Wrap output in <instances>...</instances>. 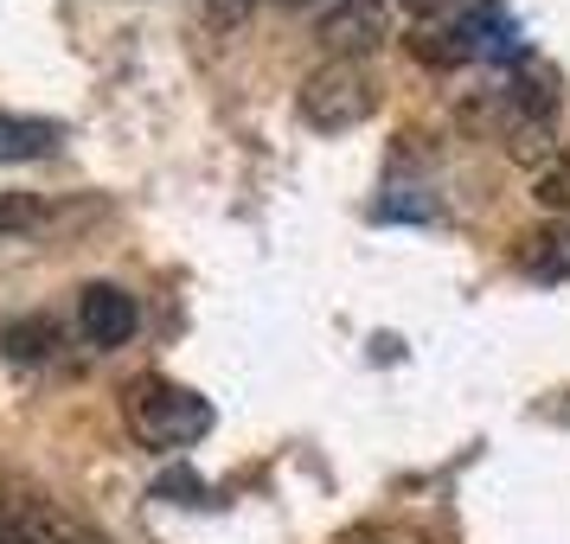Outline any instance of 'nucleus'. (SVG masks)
I'll return each instance as SVG.
<instances>
[{
    "instance_id": "obj_1",
    "label": "nucleus",
    "mask_w": 570,
    "mask_h": 544,
    "mask_svg": "<svg viewBox=\"0 0 570 544\" xmlns=\"http://www.w3.org/2000/svg\"><path fill=\"white\" fill-rule=\"evenodd\" d=\"M122 416H129L135 442H148V448H186V442H199L212 429L206 397L174 385V378H155V372H141V378L122 390Z\"/></svg>"
},
{
    "instance_id": "obj_2",
    "label": "nucleus",
    "mask_w": 570,
    "mask_h": 544,
    "mask_svg": "<svg viewBox=\"0 0 570 544\" xmlns=\"http://www.w3.org/2000/svg\"><path fill=\"white\" fill-rule=\"evenodd\" d=\"M295 109H302V122L308 129H353L365 122L372 109H379V78H372V65L365 58H321L302 90H295Z\"/></svg>"
},
{
    "instance_id": "obj_3",
    "label": "nucleus",
    "mask_w": 570,
    "mask_h": 544,
    "mask_svg": "<svg viewBox=\"0 0 570 544\" xmlns=\"http://www.w3.org/2000/svg\"><path fill=\"white\" fill-rule=\"evenodd\" d=\"M385 27H391V0H334L314 32L334 58H360L385 39Z\"/></svg>"
},
{
    "instance_id": "obj_4",
    "label": "nucleus",
    "mask_w": 570,
    "mask_h": 544,
    "mask_svg": "<svg viewBox=\"0 0 570 544\" xmlns=\"http://www.w3.org/2000/svg\"><path fill=\"white\" fill-rule=\"evenodd\" d=\"M135 320H141V308H135L129 288L90 283V288L78 295V327H83V339H90L97 353H116V346H129V339H135Z\"/></svg>"
},
{
    "instance_id": "obj_5",
    "label": "nucleus",
    "mask_w": 570,
    "mask_h": 544,
    "mask_svg": "<svg viewBox=\"0 0 570 544\" xmlns=\"http://www.w3.org/2000/svg\"><path fill=\"white\" fill-rule=\"evenodd\" d=\"M7 525H13V544H90L78 525L58 518L46 500H7Z\"/></svg>"
},
{
    "instance_id": "obj_6",
    "label": "nucleus",
    "mask_w": 570,
    "mask_h": 544,
    "mask_svg": "<svg viewBox=\"0 0 570 544\" xmlns=\"http://www.w3.org/2000/svg\"><path fill=\"white\" fill-rule=\"evenodd\" d=\"M558 103H564V78L551 71V65H519L513 78V109L519 116H532V122H544V116H558Z\"/></svg>"
},
{
    "instance_id": "obj_7",
    "label": "nucleus",
    "mask_w": 570,
    "mask_h": 544,
    "mask_svg": "<svg viewBox=\"0 0 570 544\" xmlns=\"http://www.w3.org/2000/svg\"><path fill=\"white\" fill-rule=\"evenodd\" d=\"M0 346H7V359H20V365L52 359L58 353V320L52 314H20V320L0 327Z\"/></svg>"
},
{
    "instance_id": "obj_8",
    "label": "nucleus",
    "mask_w": 570,
    "mask_h": 544,
    "mask_svg": "<svg viewBox=\"0 0 570 544\" xmlns=\"http://www.w3.org/2000/svg\"><path fill=\"white\" fill-rule=\"evenodd\" d=\"M58 148V122H39V116H7L0 109V160H39Z\"/></svg>"
},
{
    "instance_id": "obj_9",
    "label": "nucleus",
    "mask_w": 570,
    "mask_h": 544,
    "mask_svg": "<svg viewBox=\"0 0 570 544\" xmlns=\"http://www.w3.org/2000/svg\"><path fill=\"white\" fill-rule=\"evenodd\" d=\"M519 269L539 276V283L570 276V231H532L525 244H519Z\"/></svg>"
},
{
    "instance_id": "obj_10",
    "label": "nucleus",
    "mask_w": 570,
    "mask_h": 544,
    "mask_svg": "<svg viewBox=\"0 0 570 544\" xmlns=\"http://www.w3.org/2000/svg\"><path fill=\"white\" fill-rule=\"evenodd\" d=\"M39 218H46V199L39 192H0V237L32 231Z\"/></svg>"
},
{
    "instance_id": "obj_11",
    "label": "nucleus",
    "mask_w": 570,
    "mask_h": 544,
    "mask_svg": "<svg viewBox=\"0 0 570 544\" xmlns=\"http://www.w3.org/2000/svg\"><path fill=\"white\" fill-rule=\"evenodd\" d=\"M539 206H551V211L570 206V160H558V167H544L539 174Z\"/></svg>"
},
{
    "instance_id": "obj_12",
    "label": "nucleus",
    "mask_w": 570,
    "mask_h": 544,
    "mask_svg": "<svg viewBox=\"0 0 570 544\" xmlns=\"http://www.w3.org/2000/svg\"><path fill=\"white\" fill-rule=\"evenodd\" d=\"M206 13L218 20V27H232V20H244V13H250V0H206Z\"/></svg>"
},
{
    "instance_id": "obj_13",
    "label": "nucleus",
    "mask_w": 570,
    "mask_h": 544,
    "mask_svg": "<svg viewBox=\"0 0 570 544\" xmlns=\"http://www.w3.org/2000/svg\"><path fill=\"white\" fill-rule=\"evenodd\" d=\"M0 544H13V525H7V506H0Z\"/></svg>"
}]
</instances>
